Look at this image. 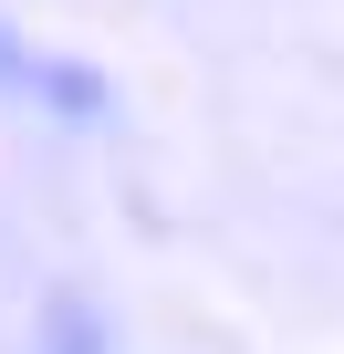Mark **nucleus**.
<instances>
[{
    "label": "nucleus",
    "mask_w": 344,
    "mask_h": 354,
    "mask_svg": "<svg viewBox=\"0 0 344 354\" xmlns=\"http://www.w3.org/2000/svg\"><path fill=\"white\" fill-rule=\"evenodd\" d=\"M42 354H105V323L84 313V302H53V344Z\"/></svg>",
    "instance_id": "obj_2"
},
{
    "label": "nucleus",
    "mask_w": 344,
    "mask_h": 354,
    "mask_svg": "<svg viewBox=\"0 0 344 354\" xmlns=\"http://www.w3.org/2000/svg\"><path fill=\"white\" fill-rule=\"evenodd\" d=\"M0 94H32V104H53L63 125H94V115H105V84H94L84 63H53V53H32L21 32H0Z\"/></svg>",
    "instance_id": "obj_1"
}]
</instances>
